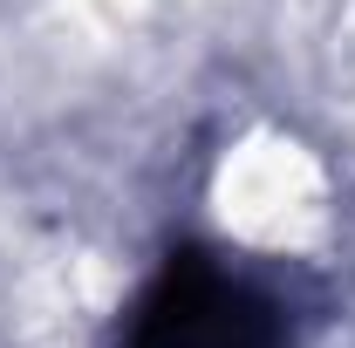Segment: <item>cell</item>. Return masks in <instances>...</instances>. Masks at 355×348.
<instances>
[{
	"mask_svg": "<svg viewBox=\"0 0 355 348\" xmlns=\"http://www.w3.org/2000/svg\"><path fill=\"white\" fill-rule=\"evenodd\" d=\"M123 348H294V314L246 266L171 253L137 294Z\"/></svg>",
	"mask_w": 355,
	"mask_h": 348,
	"instance_id": "1",
	"label": "cell"
}]
</instances>
